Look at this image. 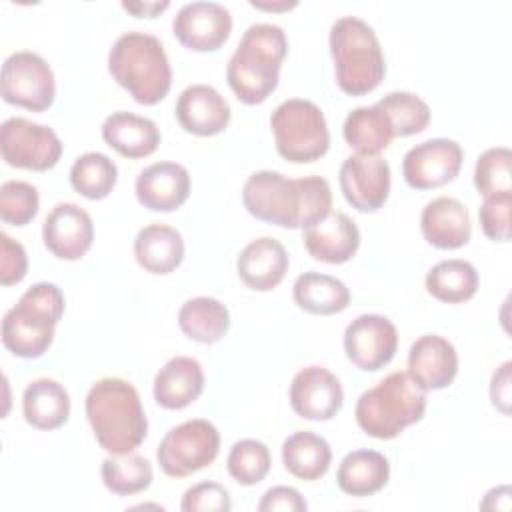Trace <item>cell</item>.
Masks as SVG:
<instances>
[{
    "label": "cell",
    "mask_w": 512,
    "mask_h": 512,
    "mask_svg": "<svg viewBox=\"0 0 512 512\" xmlns=\"http://www.w3.org/2000/svg\"><path fill=\"white\" fill-rule=\"evenodd\" d=\"M512 152L504 146L484 150L474 166V186L482 196L510 190Z\"/></svg>",
    "instance_id": "obj_39"
},
{
    "label": "cell",
    "mask_w": 512,
    "mask_h": 512,
    "mask_svg": "<svg viewBox=\"0 0 512 512\" xmlns=\"http://www.w3.org/2000/svg\"><path fill=\"white\" fill-rule=\"evenodd\" d=\"M396 348L398 330L382 314H360L344 330V352L364 372H376L390 364Z\"/></svg>",
    "instance_id": "obj_13"
},
{
    "label": "cell",
    "mask_w": 512,
    "mask_h": 512,
    "mask_svg": "<svg viewBox=\"0 0 512 512\" xmlns=\"http://www.w3.org/2000/svg\"><path fill=\"white\" fill-rule=\"evenodd\" d=\"M176 120L188 134L216 136L230 122V106L214 86L192 84L178 96Z\"/></svg>",
    "instance_id": "obj_20"
},
{
    "label": "cell",
    "mask_w": 512,
    "mask_h": 512,
    "mask_svg": "<svg viewBox=\"0 0 512 512\" xmlns=\"http://www.w3.org/2000/svg\"><path fill=\"white\" fill-rule=\"evenodd\" d=\"M290 260L284 244L272 236H260L246 244L236 260V272L240 280L258 292L276 288L286 272Z\"/></svg>",
    "instance_id": "obj_22"
},
{
    "label": "cell",
    "mask_w": 512,
    "mask_h": 512,
    "mask_svg": "<svg viewBox=\"0 0 512 512\" xmlns=\"http://www.w3.org/2000/svg\"><path fill=\"white\" fill-rule=\"evenodd\" d=\"M390 478L388 458L376 450H352L348 452L336 472V484L342 492L366 498L380 492Z\"/></svg>",
    "instance_id": "obj_27"
},
{
    "label": "cell",
    "mask_w": 512,
    "mask_h": 512,
    "mask_svg": "<svg viewBox=\"0 0 512 512\" xmlns=\"http://www.w3.org/2000/svg\"><path fill=\"white\" fill-rule=\"evenodd\" d=\"M136 262L150 274H170L184 260L182 234L162 222L148 224L134 238Z\"/></svg>",
    "instance_id": "obj_26"
},
{
    "label": "cell",
    "mask_w": 512,
    "mask_h": 512,
    "mask_svg": "<svg viewBox=\"0 0 512 512\" xmlns=\"http://www.w3.org/2000/svg\"><path fill=\"white\" fill-rule=\"evenodd\" d=\"M22 414L32 428L56 430L70 416V396L58 380H32L22 394Z\"/></svg>",
    "instance_id": "obj_28"
},
{
    "label": "cell",
    "mask_w": 512,
    "mask_h": 512,
    "mask_svg": "<svg viewBox=\"0 0 512 512\" xmlns=\"http://www.w3.org/2000/svg\"><path fill=\"white\" fill-rule=\"evenodd\" d=\"M346 202L358 212L380 210L390 194V164L380 154L348 156L338 174Z\"/></svg>",
    "instance_id": "obj_14"
},
{
    "label": "cell",
    "mask_w": 512,
    "mask_h": 512,
    "mask_svg": "<svg viewBox=\"0 0 512 512\" xmlns=\"http://www.w3.org/2000/svg\"><path fill=\"white\" fill-rule=\"evenodd\" d=\"M42 240L48 252L60 260H80L94 242V224L90 214L72 204H56L42 224Z\"/></svg>",
    "instance_id": "obj_17"
},
{
    "label": "cell",
    "mask_w": 512,
    "mask_h": 512,
    "mask_svg": "<svg viewBox=\"0 0 512 512\" xmlns=\"http://www.w3.org/2000/svg\"><path fill=\"white\" fill-rule=\"evenodd\" d=\"M138 202L152 212H172L190 196V174L178 162H154L136 176Z\"/></svg>",
    "instance_id": "obj_19"
},
{
    "label": "cell",
    "mask_w": 512,
    "mask_h": 512,
    "mask_svg": "<svg viewBox=\"0 0 512 512\" xmlns=\"http://www.w3.org/2000/svg\"><path fill=\"white\" fill-rule=\"evenodd\" d=\"M220 452V432L204 418L170 428L158 444L156 460L166 476L184 478L210 466Z\"/></svg>",
    "instance_id": "obj_9"
},
{
    "label": "cell",
    "mask_w": 512,
    "mask_h": 512,
    "mask_svg": "<svg viewBox=\"0 0 512 512\" xmlns=\"http://www.w3.org/2000/svg\"><path fill=\"white\" fill-rule=\"evenodd\" d=\"M342 134L358 154H380L394 138L390 120L378 104L354 108L344 120Z\"/></svg>",
    "instance_id": "obj_32"
},
{
    "label": "cell",
    "mask_w": 512,
    "mask_h": 512,
    "mask_svg": "<svg viewBox=\"0 0 512 512\" xmlns=\"http://www.w3.org/2000/svg\"><path fill=\"white\" fill-rule=\"evenodd\" d=\"M108 70L138 104L154 106L172 86V68L162 42L148 32H124L108 52Z\"/></svg>",
    "instance_id": "obj_4"
},
{
    "label": "cell",
    "mask_w": 512,
    "mask_h": 512,
    "mask_svg": "<svg viewBox=\"0 0 512 512\" xmlns=\"http://www.w3.org/2000/svg\"><path fill=\"white\" fill-rule=\"evenodd\" d=\"M154 480L152 464L138 454L108 456L102 462V482L118 496H132L144 492Z\"/></svg>",
    "instance_id": "obj_35"
},
{
    "label": "cell",
    "mask_w": 512,
    "mask_h": 512,
    "mask_svg": "<svg viewBox=\"0 0 512 512\" xmlns=\"http://www.w3.org/2000/svg\"><path fill=\"white\" fill-rule=\"evenodd\" d=\"M170 6L168 0L162 2H122V8L136 18H156L160 12H164Z\"/></svg>",
    "instance_id": "obj_45"
},
{
    "label": "cell",
    "mask_w": 512,
    "mask_h": 512,
    "mask_svg": "<svg viewBox=\"0 0 512 512\" xmlns=\"http://www.w3.org/2000/svg\"><path fill=\"white\" fill-rule=\"evenodd\" d=\"M40 208L38 190L24 180H6L0 186V218L10 226L30 224Z\"/></svg>",
    "instance_id": "obj_38"
},
{
    "label": "cell",
    "mask_w": 512,
    "mask_h": 512,
    "mask_svg": "<svg viewBox=\"0 0 512 512\" xmlns=\"http://www.w3.org/2000/svg\"><path fill=\"white\" fill-rule=\"evenodd\" d=\"M390 120L394 136L420 134L430 122L428 104L412 92H390L376 102Z\"/></svg>",
    "instance_id": "obj_36"
},
{
    "label": "cell",
    "mask_w": 512,
    "mask_h": 512,
    "mask_svg": "<svg viewBox=\"0 0 512 512\" xmlns=\"http://www.w3.org/2000/svg\"><path fill=\"white\" fill-rule=\"evenodd\" d=\"M462 146L450 138H430L402 158V176L410 188L430 190L452 182L462 168Z\"/></svg>",
    "instance_id": "obj_12"
},
{
    "label": "cell",
    "mask_w": 512,
    "mask_h": 512,
    "mask_svg": "<svg viewBox=\"0 0 512 512\" xmlns=\"http://www.w3.org/2000/svg\"><path fill=\"white\" fill-rule=\"evenodd\" d=\"M344 404L340 380L324 366H306L296 372L290 384V406L306 420H330Z\"/></svg>",
    "instance_id": "obj_16"
},
{
    "label": "cell",
    "mask_w": 512,
    "mask_h": 512,
    "mask_svg": "<svg viewBox=\"0 0 512 512\" xmlns=\"http://www.w3.org/2000/svg\"><path fill=\"white\" fill-rule=\"evenodd\" d=\"M178 326L194 342L216 344L230 328V312L216 298L196 296L180 306Z\"/></svg>",
    "instance_id": "obj_30"
},
{
    "label": "cell",
    "mask_w": 512,
    "mask_h": 512,
    "mask_svg": "<svg viewBox=\"0 0 512 512\" xmlns=\"http://www.w3.org/2000/svg\"><path fill=\"white\" fill-rule=\"evenodd\" d=\"M426 290L440 302L460 304L470 300L478 290L476 268L462 258H450L434 264L426 274Z\"/></svg>",
    "instance_id": "obj_33"
},
{
    "label": "cell",
    "mask_w": 512,
    "mask_h": 512,
    "mask_svg": "<svg viewBox=\"0 0 512 512\" xmlns=\"http://www.w3.org/2000/svg\"><path fill=\"white\" fill-rule=\"evenodd\" d=\"M292 296L298 308L316 316L338 314L350 304V290L342 280L330 274L304 272L292 286Z\"/></svg>",
    "instance_id": "obj_29"
},
{
    "label": "cell",
    "mask_w": 512,
    "mask_h": 512,
    "mask_svg": "<svg viewBox=\"0 0 512 512\" xmlns=\"http://www.w3.org/2000/svg\"><path fill=\"white\" fill-rule=\"evenodd\" d=\"M182 512H228L232 508L228 490L218 482H198L190 486L180 504Z\"/></svg>",
    "instance_id": "obj_41"
},
{
    "label": "cell",
    "mask_w": 512,
    "mask_h": 512,
    "mask_svg": "<svg viewBox=\"0 0 512 512\" xmlns=\"http://www.w3.org/2000/svg\"><path fill=\"white\" fill-rule=\"evenodd\" d=\"M302 242L314 260L344 264L360 246V230L348 214L330 212L324 220L302 230Z\"/></svg>",
    "instance_id": "obj_21"
},
{
    "label": "cell",
    "mask_w": 512,
    "mask_h": 512,
    "mask_svg": "<svg viewBox=\"0 0 512 512\" xmlns=\"http://www.w3.org/2000/svg\"><path fill=\"white\" fill-rule=\"evenodd\" d=\"M284 468L300 480L322 478L332 462L330 444L312 430H300L288 436L282 444Z\"/></svg>",
    "instance_id": "obj_31"
},
{
    "label": "cell",
    "mask_w": 512,
    "mask_h": 512,
    "mask_svg": "<svg viewBox=\"0 0 512 512\" xmlns=\"http://www.w3.org/2000/svg\"><path fill=\"white\" fill-rule=\"evenodd\" d=\"M250 6L258 8V10H266V12H284V10H290V8H296L298 2L292 0H280V2H256V0H250Z\"/></svg>",
    "instance_id": "obj_46"
},
{
    "label": "cell",
    "mask_w": 512,
    "mask_h": 512,
    "mask_svg": "<svg viewBox=\"0 0 512 512\" xmlns=\"http://www.w3.org/2000/svg\"><path fill=\"white\" fill-rule=\"evenodd\" d=\"M308 508L302 494L292 486H274L264 492L258 510L260 512H304Z\"/></svg>",
    "instance_id": "obj_43"
},
{
    "label": "cell",
    "mask_w": 512,
    "mask_h": 512,
    "mask_svg": "<svg viewBox=\"0 0 512 512\" xmlns=\"http://www.w3.org/2000/svg\"><path fill=\"white\" fill-rule=\"evenodd\" d=\"M172 32L188 50L214 52L228 40L232 32V16L228 8L218 2H188L176 12Z\"/></svg>",
    "instance_id": "obj_15"
},
{
    "label": "cell",
    "mask_w": 512,
    "mask_h": 512,
    "mask_svg": "<svg viewBox=\"0 0 512 512\" xmlns=\"http://www.w3.org/2000/svg\"><path fill=\"white\" fill-rule=\"evenodd\" d=\"M288 52L286 32L276 24H252L226 66V80L242 104H262L278 86Z\"/></svg>",
    "instance_id": "obj_3"
},
{
    "label": "cell",
    "mask_w": 512,
    "mask_h": 512,
    "mask_svg": "<svg viewBox=\"0 0 512 512\" xmlns=\"http://www.w3.org/2000/svg\"><path fill=\"white\" fill-rule=\"evenodd\" d=\"M242 202L262 222L304 230L332 212V190L322 176L286 178L274 170H258L244 182Z\"/></svg>",
    "instance_id": "obj_1"
},
{
    "label": "cell",
    "mask_w": 512,
    "mask_h": 512,
    "mask_svg": "<svg viewBox=\"0 0 512 512\" xmlns=\"http://www.w3.org/2000/svg\"><path fill=\"white\" fill-rule=\"evenodd\" d=\"M64 314V294L52 282L32 284L2 320V344L18 358L42 356Z\"/></svg>",
    "instance_id": "obj_7"
},
{
    "label": "cell",
    "mask_w": 512,
    "mask_h": 512,
    "mask_svg": "<svg viewBox=\"0 0 512 512\" xmlns=\"http://www.w3.org/2000/svg\"><path fill=\"white\" fill-rule=\"evenodd\" d=\"M510 368L512 362H504L490 380V400L504 414H510Z\"/></svg>",
    "instance_id": "obj_44"
},
{
    "label": "cell",
    "mask_w": 512,
    "mask_h": 512,
    "mask_svg": "<svg viewBox=\"0 0 512 512\" xmlns=\"http://www.w3.org/2000/svg\"><path fill=\"white\" fill-rule=\"evenodd\" d=\"M278 154L294 164L314 162L330 148V132L320 106L304 98L278 104L270 116Z\"/></svg>",
    "instance_id": "obj_8"
},
{
    "label": "cell",
    "mask_w": 512,
    "mask_h": 512,
    "mask_svg": "<svg viewBox=\"0 0 512 512\" xmlns=\"http://www.w3.org/2000/svg\"><path fill=\"white\" fill-rule=\"evenodd\" d=\"M116 180L118 168L102 152H86L78 156L70 168L72 188L88 200L106 198L114 190Z\"/></svg>",
    "instance_id": "obj_34"
},
{
    "label": "cell",
    "mask_w": 512,
    "mask_h": 512,
    "mask_svg": "<svg viewBox=\"0 0 512 512\" xmlns=\"http://www.w3.org/2000/svg\"><path fill=\"white\" fill-rule=\"evenodd\" d=\"M102 138L124 158H144L158 148L160 130L150 118L118 110L102 122Z\"/></svg>",
    "instance_id": "obj_25"
},
{
    "label": "cell",
    "mask_w": 512,
    "mask_h": 512,
    "mask_svg": "<svg viewBox=\"0 0 512 512\" xmlns=\"http://www.w3.org/2000/svg\"><path fill=\"white\" fill-rule=\"evenodd\" d=\"M424 412L426 392L402 370L362 392L354 410L358 426L378 440L396 438L408 426L420 422Z\"/></svg>",
    "instance_id": "obj_6"
},
{
    "label": "cell",
    "mask_w": 512,
    "mask_h": 512,
    "mask_svg": "<svg viewBox=\"0 0 512 512\" xmlns=\"http://www.w3.org/2000/svg\"><path fill=\"white\" fill-rule=\"evenodd\" d=\"M204 390L202 364L192 356L170 358L154 376V400L164 410L190 406Z\"/></svg>",
    "instance_id": "obj_24"
},
{
    "label": "cell",
    "mask_w": 512,
    "mask_h": 512,
    "mask_svg": "<svg viewBox=\"0 0 512 512\" xmlns=\"http://www.w3.org/2000/svg\"><path fill=\"white\" fill-rule=\"evenodd\" d=\"M510 206H512V192H498L484 196L478 218L486 238L494 242H508L510 240Z\"/></svg>",
    "instance_id": "obj_40"
},
{
    "label": "cell",
    "mask_w": 512,
    "mask_h": 512,
    "mask_svg": "<svg viewBox=\"0 0 512 512\" xmlns=\"http://www.w3.org/2000/svg\"><path fill=\"white\" fill-rule=\"evenodd\" d=\"M228 474L242 486H254L266 478L272 466L270 450L264 442L254 438L238 440L226 460Z\"/></svg>",
    "instance_id": "obj_37"
},
{
    "label": "cell",
    "mask_w": 512,
    "mask_h": 512,
    "mask_svg": "<svg viewBox=\"0 0 512 512\" xmlns=\"http://www.w3.org/2000/svg\"><path fill=\"white\" fill-rule=\"evenodd\" d=\"M2 100L32 112H44L56 96V80L48 62L30 50L10 54L0 74Z\"/></svg>",
    "instance_id": "obj_10"
},
{
    "label": "cell",
    "mask_w": 512,
    "mask_h": 512,
    "mask_svg": "<svg viewBox=\"0 0 512 512\" xmlns=\"http://www.w3.org/2000/svg\"><path fill=\"white\" fill-rule=\"evenodd\" d=\"M28 272V256L20 242L12 240L6 232H0V282L12 286L24 280Z\"/></svg>",
    "instance_id": "obj_42"
},
{
    "label": "cell",
    "mask_w": 512,
    "mask_h": 512,
    "mask_svg": "<svg viewBox=\"0 0 512 512\" xmlns=\"http://www.w3.org/2000/svg\"><path fill=\"white\" fill-rule=\"evenodd\" d=\"M336 84L350 96H362L380 86L386 74L384 54L370 24L358 16L338 18L328 36Z\"/></svg>",
    "instance_id": "obj_5"
},
{
    "label": "cell",
    "mask_w": 512,
    "mask_h": 512,
    "mask_svg": "<svg viewBox=\"0 0 512 512\" xmlns=\"http://www.w3.org/2000/svg\"><path fill=\"white\" fill-rule=\"evenodd\" d=\"M420 230L424 240L440 250L462 248L472 234L468 208L450 196L434 198L422 210Z\"/></svg>",
    "instance_id": "obj_23"
},
{
    "label": "cell",
    "mask_w": 512,
    "mask_h": 512,
    "mask_svg": "<svg viewBox=\"0 0 512 512\" xmlns=\"http://www.w3.org/2000/svg\"><path fill=\"white\" fill-rule=\"evenodd\" d=\"M0 152L8 166L44 172L58 164L62 142L50 126L12 116L0 126Z\"/></svg>",
    "instance_id": "obj_11"
},
{
    "label": "cell",
    "mask_w": 512,
    "mask_h": 512,
    "mask_svg": "<svg viewBox=\"0 0 512 512\" xmlns=\"http://www.w3.org/2000/svg\"><path fill=\"white\" fill-rule=\"evenodd\" d=\"M458 374V354L450 340L438 334H424L410 346L408 376L424 390H442Z\"/></svg>",
    "instance_id": "obj_18"
},
{
    "label": "cell",
    "mask_w": 512,
    "mask_h": 512,
    "mask_svg": "<svg viewBox=\"0 0 512 512\" xmlns=\"http://www.w3.org/2000/svg\"><path fill=\"white\" fill-rule=\"evenodd\" d=\"M94 438L112 456L134 452L148 434V420L138 390L122 378L92 384L84 402Z\"/></svg>",
    "instance_id": "obj_2"
}]
</instances>
